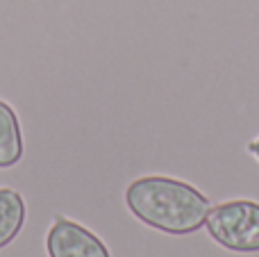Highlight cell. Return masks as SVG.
<instances>
[{
	"instance_id": "obj_1",
	"label": "cell",
	"mask_w": 259,
	"mask_h": 257,
	"mask_svg": "<svg viewBox=\"0 0 259 257\" xmlns=\"http://www.w3.org/2000/svg\"><path fill=\"white\" fill-rule=\"evenodd\" d=\"M125 207L137 221L166 235H193L207 221L211 203L200 189L178 178L141 176L125 189Z\"/></svg>"
},
{
	"instance_id": "obj_2",
	"label": "cell",
	"mask_w": 259,
	"mask_h": 257,
	"mask_svg": "<svg viewBox=\"0 0 259 257\" xmlns=\"http://www.w3.org/2000/svg\"><path fill=\"white\" fill-rule=\"evenodd\" d=\"M207 232L232 253H259V203L228 200L207 214Z\"/></svg>"
},
{
	"instance_id": "obj_3",
	"label": "cell",
	"mask_w": 259,
	"mask_h": 257,
	"mask_svg": "<svg viewBox=\"0 0 259 257\" xmlns=\"http://www.w3.org/2000/svg\"><path fill=\"white\" fill-rule=\"evenodd\" d=\"M46 250L50 257H112L100 237L62 214H57L50 223Z\"/></svg>"
},
{
	"instance_id": "obj_4",
	"label": "cell",
	"mask_w": 259,
	"mask_h": 257,
	"mask_svg": "<svg viewBox=\"0 0 259 257\" xmlns=\"http://www.w3.org/2000/svg\"><path fill=\"white\" fill-rule=\"evenodd\" d=\"M23 132L12 105L0 100V168H12L23 157Z\"/></svg>"
},
{
	"instance_id": "obj_5",
	"label": "cell",
	"mask_w": 259,
	"mask_h": 257,
	"mask_svg": "<svg viewBox=\"0 0 259 257\" xmlns=\"http://www.w3.org/2000/svg\"><path fill=\"white\" fill-rule=\"evenodd\" d=\"M27 219V207L23 196L16 189L0 187V250L7 248L18 232L23 230Z\"/></svg>"
},
{
	"instance_id": "obj_6",
	"label": "cell",
	"mask_w": 259,
	"mask_h": 257,
	"mask_svg": "<svg viewBox=\"0 0 259 257\" xmlns=\"http://www.w3.org/2000/svg\"><path fill=\"white\" fill-rule=\"evenodd\" d=\"M248 150H250V153H252V155H255V157L259 159V139H255V141H252V144L248 146Z\"/></svg>"
}]
</instances>
